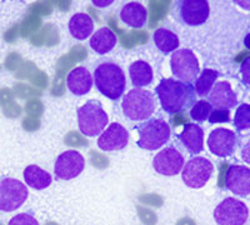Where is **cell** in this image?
Segmentation results:
<instances>
[{"label":"cell","mask_w":250,"mask_h":225,"mask_svg":"<svg viewBox=\"0 0 250 225\" xmlns=\"http://www.w3.org/2000/svg\"><path fill=\"white\" fill-rule=\"evenodd\" d=\"M208 120H209L210 124H215V123H228L229 120H230V111L223 110V109H215V110H211Z\"/></svg>","instance_id":"30"},{"label":"cell","mask_w":250,"mask_h":225,"mask_svg":"<svg viewBox=\"0 0 250 225\" xmlns=\"http://www.w3.org/2000/svg\"><path fill=\"white\" fill-rule=\"evenodd\" d=\"M213 171L214 165L210 160L203 157L191 158L182 169L183 182L189 188L200 189L209 182Z\"/></svg>","instance_id":"8"},{"label":"cell","mask_w":250,"mask_h":225,"mask_svg":"<svg viewBox=\"0 0 250 225\" xmlns=\"http://www.w3.org/2000/svg\"><path fill=\"white\" fill-rule=\"evenodd\" d=\"M239 145V137L235 131L225 128H216L208 137V148L219 158H229Z\"/></svg>","instance_id":"11"},{"label":"cell","mask_w":250,"mask_h":225,"mask_svg":"<svg viewBox=\"0 0 250 225\" xmlns=\"http://www.w3.org/2000/svg\"><path fill=\"white\" fill-rule=\"evenodd\" d=\"M123 113L131 122H143L150 119L156 110L153 93L144 89L134 88L125 94L122 103Z\"/></svg>","instance_id":"3"},{"label":"cell","mask_w":250,"mask_h":225,"mask_svg":"<svg viewBox=\"0 0 250 225\" xmlns=\"http://www.w3.org/2000/svg\"><path fill=\"white\" fill-rule=\"evenodd\" d=\"M137 210L138 217H139V219L142 220V223L144 225H155L158 223V215L151 209L139 205L137 206Z\"/></svg>","instance_id":"29"},{"label":"cell","mask_w":250,"mask_h":225,"mask_svg":"<svg viewBox=\"0 0 250 225\" xmlns=\"http://www.w3.org/2000/svg\"><path fill=\"white\" fill-rule=\"evenodd\" d=\"M184 157L174 146L160 150L153 159V168L158 174L165 177H174L182 171L184 166Z\"/></svg>","instance_id":"13"},{"label":"cell","mask_w":250,"mask_h":225,"mask_svg":"<svg viewBox=\"0 0 250 225\" xmlns=\"http://www.w3.org/2000/svg\"><path fill=\"white\" fill-rule=\"evenodd\" d=\"M153 39L156 48L164 54H170V53H174L179 48V38L175 33L170 32L168 29L160 28L155 30Z\"/></svg>","instance_id":"24"},{"label":"cell","mask_w":250,"mask_h":225,"mask_svg":"<svg viewBox=\"0 0 250 225\" xmlns=\"http://www.w3.org/2000/svg\"><path fill=\"white\" fill-rule=\"evenodd\" d=\"M129 75H130L131 83L137 89L150 85L153 82V69L149 65V63L144 60L134 61L129 66Z\"/></svg>","instance_id":"21"},{"label":"cell","mask_w":250,"mask_h":225,"mask_svg":"<svg viewBox=\"0 0 250 225\" xmlns=\"http://www.w3.org/2000/svg\"><path fill=\"white\" fill-rule=\"evenodd\" d=\"M219 78V73L213 69H204L202 71V74L198 77L195 82V93L196 95L204 98L208 97V94L210 93L211 88L215 84V80Z\"/></svg>","instance_id":"25"},{"label":"cell","mask_w":250,"mask_h":225,"mask_svg":"<svg viewBox=\"0 0 250 225\" xmlns=\"http://www.w3.org/2000/svg\"><path fill=\"white\" fill-rule=\"evenodd\" d=\"M113 4V0H108V1H98V0H93V5L98 6V8H105Z\"/></svg>","instance_id":"32"},{"label":"cell","mask_w":250,"mask_h":225,"mask_svg":"<svg viewBox=\"0 0 250 225\" xmlns=\"http://www.w3.org/2000/svg\"><path fill=\"white\" fill-rule=\"evenodd\" d=\"M248 218V206L235 198H225L214 210V219L218 225H245Z\"/></svg>","instance_id":"9"},{"label":"cell","mask_w":250,"mask_h":225,"mask_svg":"<svg viewBox=\"0 0 250 225\" xmlns=\"http://www.w3.org/2000/svg\"><path fill=\"white\" fill-rule=\"evenodd\" d=\"M208 103L215 109L229 110L238 105V98L229 82H218L208 94Z\"/></svg>","instance_id":"16"},{"label":"cell","mask_w":250,"mask_h":225,"mask_svg":"<svg viewBox=\"0 0 250 225\" xmlns=\"http://www.w3.org/2000/svg\"><path fill=\"white\" fill-rule=\"evenodd\" d=\"M46 225H59V224H58V223H54V222H49Z\"/></svg>","instance_id":"33"},{"label":"cell","mask_w":250,"mask_h":225,"mask_svg":"<svg viewBox=\"0 0 250 225\" xmlns=\"http://www.w3.org/2000/svg\"><path fill=\"white\" fill-rule=\"evenodd\" d=\"M139 139L137 144L144 150H158L170 139V126L160 118H153L138 124Z\"/></svg>","instance_id":"5"},{"label":"cell","mask_w":250,"mask_h":225,"mask_svg":"<svg viewBox=\"0 0 250 225\" xmlns=\"http://www.w3.org/2000/svg\"><path fill=\"white\" fill-rule=\"evenodd\" d=\"M234 125L239 131L249 130L250 128V105L249 104H242L239 105L234 117Z\"/></svg>","instance_id":"26"},{"label":"cell","mask_w":250,"mask_h":225,"mask_svg":"<svg viewBox=\"0 0 250 225\" xmlns=\"http://www.w3.org/2000/svg\"><path fill=\"white\" fill-rule=\"evenodd\" d=\"M8 225H39V222L33 215V213L28 211V213H20L13 217L9 220Z\"/></svg>","instance_id":"28"},{"label":"cell","mask_w":250,"mask_h":225,"mask_svg":"<svg viewBox=\"0 0 250 225\" xmlns=\"http://www.w3.org/2000/svg\"><path fill=\"white\" fill-rule=\"evenodd\" d=\"M93 82H95V86L100 94L111 100L120 99L126 88V79L123 69L118 64L110 61L97 66Z\"/></svg>","instance_id":"2"},{"label":"cell","mask_w":250,"mask_h":225,"mask_svg":"<svg viewBox=\"0 0 250 225\" xmlns=\"http://www.w3.org/2000/svg\"><path fill=\"white\" fill-rule=\"evenodd\" d=\"M23 175L26 184L35 190H43V189L50 186L51 182H53L50 174L38 165L26 166Z\"/></svg>","instance_id":"23"},{"label":"cell","mask_w":250,"mask_h":225,"mask_svg":"<svg viewBox=\"0 0 250 225\" xmlns=\"http://www.w3.org/2000/svg\"><path fill=\"white\" fill-rule=\"evenodd\" d=\"M94 30V21L85 13L73 15L69 21V32L78 40H85Z\"/></svg>","instance_id":"22"},{"label":"cell","mask_w":250,"mask_h":225,"mask_svg":"<svg viewBox=\"0 0 250 225\" xmlns=\"http://www.w3.org/2000/svg\"><path fill=\"white\" fill-rule=\"evenodd\" d=\"M109 117L98 100H88L78 109V125L83 135L88 138L98 137L105 130Z\"/></svg>","instance_id":"4"},{"label":"cell","mask_w":250,"mask_h":225,"mask_svg":"<svg viewBox=\"0 0 250 225\" xmlns=\"http://www.w3.org/2000/svg\"><path fill=\"white\" fill-rule=\"evenodd\" d=\"M225 185L238 197L247 198L250 194V169L245 165L229 166L225 177Z\"/></svg>","instance_id":"15"},{"label":"cell","mask_w":250,"mask_h":225,"mask_svg":"<svg viewBox=\"0 0 250 225\" xmlns=\"http://www.w3.org/2000/svg\"><path fill=\"white\" fill-rule=\"evenodd\" d=\"M120 19L123 23L134 29H140L145 26L148 21V10L143 4L131 1L125 4L120 10Z\"/></svg>","instance_id":"19"},{"label":"cell","mask_w":250,"mask_h":225,"mask_svg":"<svg viewBox=\"0 0 250 225\" xmlns=\"http://www.w3.org/2000/svg\"><path fill=\"white\" fill-rule=\"evenodd\" d=\"M178 139L190 154L196 155L204 150V130L200 125L195 123H188Z\"/></svg>","instance_id":"17"},{"label":"cell","mask_w":250,"mask_h":225,"mask_svg":"<svg viewBox=\"0 0 250 225\" xmlns=\"http://www.w3.org/2000/svg\"><path fill=\"white\" fill-rule=\"evenodd\" d=\"M117 35L114 34L109 28H100L99 30L91 35L89 40V45L94 52L100 55H104L113 50L117 45Z\"/></svg>","instance_id":"20"},{"label":"cell","mask_w":250,"mask_h":225,"mask_svg":"<svg viewBox=\"0 0 250 225\" xmlns=\"http://www.w3.org/2000/svg\"><path fill=\"white\" fill-rule=\"evenodd\" d=\"M175 225H196L195 220L191 219L189 217H184V218H180L178 222H176Z\"/></svg>","instance_id":"31"},{"label":"cell","mask_w":250,"mask_h":225,"mask_svg":"<svg viewBox=\"0 0 250 225\" xmlns=\"http://www.w3.org/2000/svg\"><path fill=\"white\" fill-rule=\"evenodd\" d=\"M211 110H213V106L208 103L207 100H199L191 106L190 117L195 122H205L210 115Z\"/></svg>","instance_id":"27"},{"label":"cell","mask_w":250,"mask_h":225,"mask_svg":"<svg viewBox=\"0 0 250 225\" xmlns=\"http://www.w3.org/2000/svg\"><path fill=\"white\" fill-rule=\"evenodd\" d=\"M93 77H91L90 71L84 66L71 69L66 77L68 89L77 97L88 94L93 86Z\"/></svg>","instance_id":"18"},{"label":"cell","mask_w":250,"mask_h":225,"mask_svg":"<svg viewBox=\"0 0 250 225\" xmlns=\"http://www.w3.org/2000/svg\"><path fill=\"white\" fill-rule=\"evenodd\" d=\"M85 168V159L78 150H66L55 160L54 173L60 180H70L79 177Z\"/></svg>","instance_id":"12"},{"label":"cell","mask_w":250,"mask_h":225,"mask_svg":"<svg viewBox=\"0 0 250 225\" xmlns=\"http://www.w3.org/2000/svg\"><path fill=\"white\" fill-rule=\"evenodd\" d=\"M129 143V131L119 124L111 123L98 139V146L103 151H118L124 149Z\"/></svg>","instance_id":"14"},{"label":"cell","mask_w":250,"mask_h":225,"mask_svg":"<svg viewBox=\"0 0 250 225\" xmlns=\"http://www.w3.org/2000/svg\"><path fill=\"white\" fill-rule=\"evenodd\" d=\"M174 14L185 25L199 26L207 23L210 6L207 0H180L175 4Z\"/></svg>","instance_id":"10"},{"label":"cell","mask_w":250,"mask_h":225,"mask_svg":"<svg viewBox=\"0 0 250 225\" xmlns=\"http://www.w3.org/2000/svg\"><path fill=\"white\" fill-rule=\"evenodd\" d=\"M162 108L168 114H182L195 104L196 93L193 84L183 83L173 78L163 79L155 88Z\"/></svg>","instance_id":"1"},{"label":"cell","mask_w":250,"mask_h":225,"mask_svg":"<svg viewBox=\"0 0 250 225\" xmlns=\"http://www.w3.org/2000/svg\"><path fill=\"white\" fill-rule=\"evenodd\" d=\"M171 73L183 83L191 84L200 74L198 58L189 49H178L170 58Z\"/></svg>","instance_id":"6"},{"label":"cell","mask_w":250,"mask_h":225,"mask_svg":"<svg viewBox=\"0 0 250 225\" xmlns=\"http://www.w3.org/2000/svg\"><path fill=\"white\" fill-rule=\"evenodd\" d=\"M29 191L24 183L9 177H0V210L10 213L23 205Z\"/></svg>","instance_id":"7"}]
</instances>
